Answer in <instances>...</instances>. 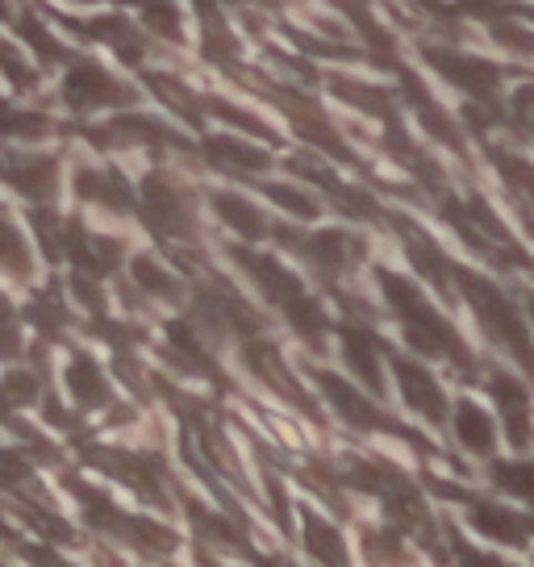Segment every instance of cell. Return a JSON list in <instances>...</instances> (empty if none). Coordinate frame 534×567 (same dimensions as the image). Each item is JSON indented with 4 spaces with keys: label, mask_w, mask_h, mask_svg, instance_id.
I'll return each instance as SVG.
<instances>
[{
    "label": "cell",
    "mask_w": 534,
    "mask_h": 567,
    "mask_svg": "<svg viewBox=\"0 0 534 567\" xmlns=\"http://www.w3.org/2000/svg\"><path fill=\"white\" fill-rule=\"evenodd\" d=\"M455 288L481 326L484 342L505 363H514L517 372H526L534 380V330L522 297H514L510 288H501L497 280H489L481 271H468V267H455Z\"/></svg>",
    "instance_id": "cell-1"
},
{
    "label": "cell",
    "mask_w": 534,
    "mask_h": 567,
    "mask_svg": "<svg viewBox=\"0 0 534 567\" xmlns=\"http://www.w3.org/2000/svg\"><path fill=\"white\" fill-rule=\"evenodd\" d=\"M380 288H384V301H389V309L397 313L401 334H405V342H410L413 351L427 354V359H443V363H451V368L463 375H481V363H476L472 347L460 338V330L451 326V318L439 313V309L427 301V292H422L418 284L384 271V276H380Z\"/></svg>",
    "instance_id": "cell-2"
},
{
    "label": "cell",
    "mask_w": 534,
    "mask_h": 567,
    "mask_svg": "<svg viewBox=\"0 0 534 567\" xmlns=\"http://www.w3.org/2000/svg\"><path fill=\"white\" fill-rule=\"evenodd\" d=\"M481 384L489 401L497 409L501 430H505V446L510 451H534V392L531 375L517 372L514 363H489L481 368Z\"/></svg>",
    "instance_id": "cell-3"
},
{
    "label": "cell",
    "mask_w": 534,
    "mask_h": 567,
    "mask_svg": "<svg viewBox=\"0 0 534 567\" xmlns=\"http://www.w3.org/2000/svg\"><path fill=\"white\" fill-rule=\"evenodd\" d=\"M451 439L463 455H472L476 463H489L501 455L505 446V430H501V417L493 401H481V396H460L451 405Z\"/></svg>",
    "instance_id": "cell-4"
},
{
    "label": "cell",
    "mask_w": 534,
    "mask_h": 567,
    "mask_svg": "<svg viewBox=\"0 0 534 567\" xmlns=\"http://www.w3.org/2000/svg\"><path fill=\"white\" fill-rule=\"evenodd\" d=\"M392 375H397V389H401V401L410 413H418L427 425L434 430H446L451 425V392L443 389V380H434L427 363H418V359H405V354H397L392 359Z\"/></svg>",
    "instance_id": "cell-5"
},
{
    "label": "cell",
    "mask_w": 534,
    "mask_h": 567,
    "mask_svg": "<svg viewBox=\"0 0 534 567\" xmlns=\"http://www.w3.org/2000/svg\"><path fill=\"white\" fill-rule=\"evenodd\" d=\"M430 63L443 71L446 80L455 84V89L472 92V96H481L489 101L493 92L501 89V71L493 63H484L476 54H463V51H430Z\"/></svg>",
    "instance_id": "cell-6"
},
{
    "label": "cell",
    "mask_w": 534,
    "mask_h": 567,
    "mask_svg": "<svg viewBox=\"0 0 534 567\" xmlns=\"http://www.w3.org/2000/svg\"><path fill=\"white\" fill-rule=\"evenodd\" d=\"M489 467V484L497 496H510L517 505L534 509V455L531 451H501L497 460L484 463Z\"/></svg>",
    "instance_id": "cell-7"
},
{
    "label": "cell",
    "mask_w": 534,
    "mask_h": 567,
    "mask_svg": "<svg viewBox=\"0 0 534 567\" xmlns=\"http://www.w3.org/2000/svg\"><path fill=\"white\" fill-rule=\"evenodd\" d=\"M318 380H321V389H326V396L335 401V413H342V422L359 425V430H389L392 425L356 384H347L339 375H318Z\"/></svg>",
    "instance_id": "cell-8"
},
{
    "label": "cell",
    "mask_w": 534,
    "mask_h": 567,
    "mask_svg": "<svg viewBox=\"0 0 534 567\" xmlns=\"http://www.w3.org/2000/svg\"><path fill=\"white\" fill-rule=\"evenodd\" d=\"M342 354H347L351 372H356L368 389L384 392V351L376 347L372 334H363V330H347V334H342Z\"/></svg>",
    "instance_id": "cell-9"
},
{
    "label": "cell",
    "mask_w": 534,
    "mask_h": 567,
    "mask_svg": "<svg viewBox=\"0 0 534 567\" xmlns=\"http://www.w3.org/2000/svg\"><path fill=\"white\" fill-rule=\"evenodd\" d=\"M309 255H314V259H318L326 271H342V267H347L359 255V243L351 238V234L326 230V234H318V238L309 243Z\"/></svg>",
    "instance_id": "cell-10"
},
{
    "label": "cell",
    "mask_w": 534,
    "mask_h": 567,
    "mask_svg": "<svg viewBox=\"0 0 534 567\" xmlns=\"http://www.w3.org/2000/svg\"><path fill=\"white\" fill-rule=\"evenodd\" d=\"M68 96L80 101V105H96V101H122V89H117L109 75H101V71L84 68L68 80Z\"/></svg>",
    "instance_id": "cell-11"
},
{
    "label": "cell",
    "mask_w": 534,
    "mask_h": 567,
    "mask_svg": "<svg viewBox=\"0 0 534 567\" xmlns=\"http://www.w3.org/2000/svg\"><path fill=\"white\" fill-rule=\"evenodd\" d=\"M305 530H309V547L318 559H347V550H342V538L335 526H326L321 517H305Z\"/></svg>",
    "instance_id": "cell-12"
},
{
    "label": "cell",
    "mask_w": 534,
    "mask_h": 567,
    "mask_svg": "<svg viewBox=\"0 0 534 567\" xmlns=\"http://www.w3.org/2000/svg\"><path fill=\"white\" fill-rule=\"evenodd\" d=\"M68 380H72V392L80 396V401H89V405H96V401H105V384H101V375H96V368H92V363H84V359L75 363Z\"/></svg>",
    "instance_id": "cell-13"
},
{
    "label": "cell",
    "mask_w": 534,
    "mask_h": 567,
    "mask_svg": "<svg viewBox=\"0 0 534 567\" xmlns=\"http://www.w3.org/2000/svg\"><path fill=\"white\" fill-rule=\"evenodd\" d=\"M217 209L226 213V221L238 226L243 234H264V217H255V209L243 205V200H234V196H217Z\"/></svg>",
    "instance_id": "cell-14"
},
{
    "label": "cell",
    "mask_w": 534,
    "mask_h": 567,
    "mask_svg": "<svg viewBox=\"0 0 534 567\" xmlns=\"http://www.w3.org/2000/svg\"><path fill=\"white\" fill-rule=\"evenodd\" d=\"M0 264L4 267H25V247H21V238L13 230H9V221L0 217Z\"/></svg>",
    "instance_id": "cell-15"
},
{
    "label": "cell",
    "mask_w": 534,
    "mask_h": 567,
    "mask_svg": "<svg viewBox=\"0 0 534 567\" xmlns=\"http://www.w3.org/2000/svg\"><path fill=\"white\" fill-rule=\"evenodd\" d=\"M271 196L280 200V205H288V209L297 213V217H314L318 213V205L309 200V196H301V193H292V188H271Z\"/></svg>",
    "instance_id": "cell-16"
},
{
    "label": "cell",
    "mask_w": 534,
    "mask_h": 567,
    "mask_svg": "<svg viewBox=\"0 0 534 567\" xmlns=\"http://www.w3.org/2000/svg\"><path fill=\"white\" fill-rule=\"evenodd\" d=\"M134 271L143 276V284H146V288H151V292H172V280H167L163 271H155V267H151V264H134Z\"/></svg>",
    "instance_id": "cell-17"
},
{
    "label": "cell",
    "mask_w": 534,
    "mask_h": 567,
    "mask_svg": "<svg viewBox=\"0 0 534 567\" xmlns=\"http://www.w3.org/2000/svg\"><path fill=\"white\" fill-rule=\"evenodd\" d=\"M151 21L160 25L163 34H172V38L179 34V25H176V18H172V9H163V4H155V9H151Z\"/></svg>",
    "instance_id": "cell-18"
},
{
    "label": "cell",
    "mask_w": 534,
    "mask_h": 567,
    "mask_svg": "<svg viewBox=\"0 0 534 567\" xmlns=\"http://www.w3.org/2000/svg\"><path fill=\"white\" fill-rule=\"evenodd\" d=\"M517 297H522V305H526V318H531V330H534V288L522 284V292H517Z\"/></svg>",
    "instance_id": "cell-19"
}]
</instances>
